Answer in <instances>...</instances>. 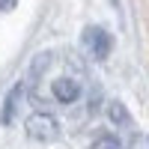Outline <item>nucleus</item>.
<instances>
[{
    "label": "nucleus",
    "mask_w": 149,
    "mask_h": 149,
    "mask_svg": "<svg viewBox=\"0 0 149 149\" xmlns=\"http://www.w3.org/2000/svg\"><path fill=\"white\" fill-rule=\"evenodd\" d=\"M24 131L36 143H54V140H60V119L48 110H36L24 119Z\"/></svg>",
    "instance_id": "obj_1"
},
{
    "label": "nucleus",
    "mask_w": 149,
    "mask_h": 149,
    "mask_svg": "<svg viewBox=\"0 0 149 149\" xmlns=\"http://www.w3.org/2000/svg\"><path fill=\"white\" fill-rule=\"evenodd\" d=\"M81 45H84L86 57L107 60L110 57V48H113V39H110V33L104 27H98V24H86L84 33H81Z\"/></svg>",
    "instance_id": "obj_2"
},
{
    "label": "nucleus",
    "mask_w": 149,
    "mask_h": 149,
    "mask_svg": "<svg viewBox=\"0 0 149 149\" xmlns=\"http://www.w3.org/2000/svg\"><path fill=\"white\" fill-rule=\"evenodd\" d=\"M81 95H84L81 74H57L51 81V98L57 104H74Z\"/></svg>",
    "instance_id": "obj_3"
},
{
    "label": "nucleus",
    "mask_w": 149,
    "mask_h": 149,
    "mask_svg": "<svg viewBox=\"0 0 149 149\" xmlns=\"http://www.w3.org/2000/svg\"><path fill=\"white\" fill-rule=\"evenodd\" d=\"M24 98H27V81L12 84V90H9L6 98H3V107H0V125H12V122L18 119Z\"/></svg>",
    "instance_id": "obj_4"
},
{
    "label": "nucleus",
    "mask_w": 149,
    "mask_h": 149,
    "mask_svg": "<svg viewBox=\"0 0 149 149\" xmlns=\"http://www.w3.org/2000/svg\"><path fill=\"white\" fill-rule=\"evenodd\" d=\"M90 149H125V143L113 131H95L90 140Z\"/></svg>",
    "instance_id": "obj_5"
},
{
    "label": "nucleus",
    "mask_w": 149,
    "mask_h": 149,
    "mask_svg": "<svg viewBox=\"0 0 149 149\" xmlns=\"http://www.w3.org/2000/svg\"><path fill=\"white\" fill-rule=\"evenodd\" d=\"M107 119L113 122L116 128H128L131 125V113L122 102H107Z\"/></svg>",
    "instance_id": "obj_6"
},
{
    "label": "nucleus",
    "mask_w": 149,
    "mask_h": 149,
    "mask_svg": "<svg viewBox=\"0 0 149 149\" xmlns=\"http://www.w3.org/2000/svg\"><path fill=\"white\" fill-rule=\"evenodd\" d=\"M128 149H149V134H134Z\"/></svg>",
    "instance_id": "obj_7"
},
{
    "label": "nucleus",
    "mask_w": 149,
    "mask_h": 149,
    "mask_svg": "<svg viewBox=\"0 0 149 149\" xmlns=\"http://www.w3.org/2000/svg\"><path fill=\"white\" fill-rule=\"evenodd\" d=\"M18 0H0V12H9V9H15Z\"/></svg>",
    "instance_id": "obj_8"
}]
</instances>
